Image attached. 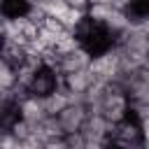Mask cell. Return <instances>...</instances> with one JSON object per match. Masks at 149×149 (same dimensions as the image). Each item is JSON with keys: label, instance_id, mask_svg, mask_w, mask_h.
<instances>
[{"label": "cell", "instance_id": "6da1fadb", "mask_svg": "<svg viewBox=\"0 0 149 149\" xmlns=\"http://www.w3.org/2000/svg\"><path fill=\"white\" fill-rule=\"evenodd\" d=\"M100 112H102L109 121H114V123H119V121H123L126 116L133 114L130 95L126 93V88H123L119 81H109L107 93H105L102 100H100Z\"/></svg>", "mask_w": 149, "mask_h": 149}, {"label": "cell", "instance_id": "7a4b0ae2", "mask_svg": "<svg viewBox=\"0 0 149 149\" xmlns=\"http://www.w3.org/2000/svg\"><path fill=\"white\" fill-rule=\"evenodd\" d=\"M112 144L126 147V149H130V147H144V142H142V123H140V119L135 114H130V116H126L123 121L116 123L114 135H112Z\"/></svg>", "mask_w": 149, "mask_h": 149}, {"label": "cell", "instance_id": "3957f363", "mask_svg": "<svg viewBox=\"0 0 149 149\" xmlns=\"http://www.w3.org/2000/svg\"><path fill=\"white\" fill-rule=\"evenodd\" d=\"M88 68H91V72L95 74V79L114 81V79L119 77V54H116V47L112 44L109 49L93 54V61H91Z\"/></svg>", "mask_w": 149, "mask_h": 149}, {"label": "cell", "instance_id": "277c9868", "mask_svg": "<svg viewBox=\"0 0 149 149\" xmlns=\"http://www.w3.org/2000/svg\"><path fill=\"white\" fill-rule=\"evenodd\" d=\"M61 84H63V74H58L54 68L42 65V68L35 72V77H33V81H30V86H28V93H30V95H37V98H44V95H49L51 91H56Z\"/></svg>", "mask_w": 149, "mask_h": 149}, {"label": "cell", "instance_id": "5b68a950", "mask_svg": "<svg viewBox=\"0 0 149 149\" xmlns=\"http://www.w3.org/2000/svg\"><path fill=\"white\" fill-rule=\"evenodd\" d=\"M58 119H61V126H63L65 135L68 133H77V130L84 128V123L88 119V105L86 102H70L58 114Z\"/></svg>", "mask_w": 149, "mask_h": 149}, {"label": "cell", "instance_id": "8992f818", "mask_svg": "<svg viewBox=\"0 0 149 149\" xmlns=\"http://www.w3.org/2000/svg\"><path fill=\"white\" fill-rule=\"evenodd\" d=\"M91 61H93V51L81 44V47H77L74 51H70V54H61L58 74H68V72H74V70H84V68L91 65Z\"/></svg>", "mask_w": 149, "mask_h": 149}, {"label": "cell", "instance_id": "52a82bcc", "mask_svg": "<svg viewBox=\"0 0 149 149\" xmlns=\"http://www.w3.org/2000/svg\"><path fill=\"white\" fill-rule=\"evenodd\" d=\"M95 81V74L91 72V68H84V70H74V72H68L63 74V86L70 91V93H86Z\"/></svg>", "mask_w": 149, "mask_h": 149}, {"label": "cell", "instance_id": "ba28073f", "mask_svg": "<svg viewBox=\"0 0 149 149\" xmlns=\"http://www.w3.org/2000/svg\"><path fill=\"white\" fill-rule=\"evenodd\" d=\"M19 116L35 126V123H40L44 116H49V114H47V109H44L42 98H37V95H30V93H28V95L19 102Z\"/></svg>", "mask_w": 149, "mask_h": 149}, {"label": "cell", "instance_id": "9c48e42d", "mask_svg": "<svg viewBox=\"0 0 149 149\" xmlns=\"http://www.w3.org/2000/svg\"><path fill=\"white\" fill-rule=\"evenodd\" d=\"M102 26H105V30H107V33L114 37V42H116V40L133 26V19H130V14H128L126 9H112V14L107 16V21H105Z\"/></svg>", "mask_w": 149, "mask_h": 149}, {"label": "cell", "instance_id": "30bf717a", "mask_svg": "<svg viewBox=\"0 0 149 149\" xmlns=\"http://www.w3.org/2000/svg\"><path fill=\"white\" fill-rule=\"evenodd\" d=\"M42 102H44V109H47V114H51V116H58L68 105H70V91L61 84L56 91H51L49 95H44L42 98Z\"/></svg>", "mask_w": 149, "mask_h": 149}, {"label": "cell", "instance_id": "8fae6325", "mask_svg": "<svg viewBox=\"0 0 149 149\" xmlns=\"http://www.w3.org/2000/svg\"><path fill=\"white\" fill-rule=\"evenodd\" d=\"M28 9H30L28 0H2V16H7V19L26 16Z\"/></svg>", "mask_w": 149, "mask_h": 149}, {"label": "cell", "instance_id": "7c38bea8", "mask_svg": "<svg viewBox=\"0 0 149 149\" xmlns=\"http://www.w3.org/2000/svg\"><path fill=\"white\" fill-rule=\"evenodd\" d=\"M112 5L109 2H91L88 5V9H86V16L91 19V21H95V23H105L107 21V16L112 14Z\"/></svg>", "mask_w": 149, "mask_h": 149}, {"label": "cell", "instance_id": "4fadbf2b", "mask_svg": "<svg viewBox=\"0 0 149 149\" xmlns=\"http://www.w3.org/2000/svg\"><path fill=\"white\" fill-rule=\"evenodd\" d=\"M19 84V74H16V68L7 61H2L0 65V88H14Z\"/></svg>", "mask_w": 149, "mask_h": 149}, {"label": "cell", "instance_id": "5bb4252c", "mask_svg": "<svg viewBox=\"0 0 149 149\" xmlns=\"http://www.w3.org/2000/svg\"><path fill=\"white\" fill-rule=\"evenodd\" d=\"M37 5L47 14H51V16H63V12L68 9V2L65 0H37Z\"/></svg>", "mask_w": 149, "mask_h": 149}, {"label": "cell", "instance_id": "9a60e30c", "mask_svg": "<svg viewBox=\"0 0 149 149\" xmlns=\"http://www.w3.org/2000/svg\"><path fill=\"white\" fill-rule=\"evenodd\" d=\"M84 16H86V12L74 9V7H68V9L63 12V16H61V19H63V23H65V28H68V30H74V26H77Z\"/></svg>", "mask_w": 149, "mask_h": 149}, {"label": "cell", "instance_id": "2e32d148", "mask_svg": "<svg viewBox=\"0 0 149 149\" xmlns=\"http://www.w3.org/2000/svg\"><path fill=\"white\" fill-rule=\"evenodd\" d=\"M65 142H68V149H86V135L81 130L68 133L65 135Z\"/></svg>", "mask_w": 149, "mask_h": 149}, {"label": "cell", "instance_id": "e0dca14e", "mask_svg": "<svg viewBox=\"0 0 149 149\" xmlns=\"http://www.w3.org/2000/svg\"><path fill=\"white\" fill-rule=\"evenodd\" d=\"M109 5H112L114 9H126V12H128V9L135 5V0H109Z\"/></svg>", "mask_w": 149, "mask_h": 149}, {"label": "cell", "instance_id": "ac0fdd59", "mask_svg": "<svg viewBox=\"0 0 149 149\" xmlns=\"http://www.w3.org/2000/svg\"><path fill=\"white\" fill-rule=\"evenodd\" d=\"M65 2H68V7H74V9H81V12H86L88 5H91L88 0H65Z\"/></svg>", "mask_w": 149, "mask_h": 149}, {"label": "cell", "instance_id": "d6986e66", "mask_svg": "<svg viewBox=\"0 0 149 149\" xmlns=\"http://www.w3.org/2000/svg\"><path fill=\"white\" fill-rule=\"evenodd\" d=\"M88 2H109V0H88Z\"/></svg>", "mask_w": 149, "mask_h": 149}, {"label": "cell", "instance_id": "ffe728a7", "mask_svg": "<svg viewBox=\"0 0 149 149\" xmlns=\"http://www.w3.org/2000/svg\"><path fill=\"white\" fill-rule=\"evenodd\" d=\"M147 63H149V51H147Z\"/></svg>", "mask_w": 149, "mask_h": 149}, {"label": "cell", "instance_id": "44dd1931", "mask_svg": "<svg viewBox=\"0 0 149 149\" xmlns=\"http://www.w3.org/2000/svg\"><path fill=\"white\" fill-rule=\"evenodd\" d=\"M147 2H149V0H147Z\"/></svg>", "mask_w": 149, "mask_h": 149}]
</instances>
